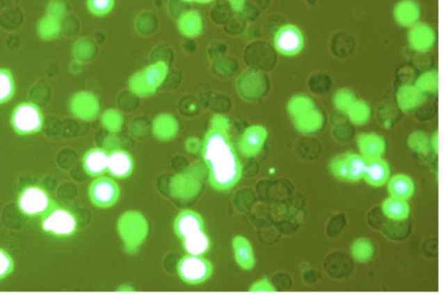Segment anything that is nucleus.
I'll return each mask as SVG.
<instances>
[{
    "mask_svg": "<svg viewBox=\"0 0 443 297\" xmlns=\"http://www.w3.org/2000/svg\"><path fill=\"white\" fill-rule=\"evenodd\" d=\"M179 29L183 34L188 37L198 36L203 30V22H202L200 14L191 12L183 15L179 20Z\"/></svg>",
    "mask_w": 443,
    "mask_h": 297,
    "instance_id": "obj_27",
    "label": "nucleus"
},
{
    "mask_svg": "<svg viewBox=\"0 0 443 297\" xmlns=\"http://www.w3.org/2000/svg\"><path fill=\"white\" fill-rule=\"evenodd\" d=\"M229 128V118L214 115L201 146L209 181L215 189L220 191L232 189L243 175V166L230 139Z\"/></svg>",
    "mask_w": 443,
    "mask_h": 297,
    "instance_id": "obj_1",
    "label": "nucleus"
},
{
    "mask_svg": "<svg viewBox=\"0 0 443 297\" xmlns=\"http://www.w3.org/2000/svg\"><path fill=\"white\" fill-rule=\"evenodd\" d=\"M201 146L202 144H200V141H198V139H193V137L188 139L186 143L187 150L191 152V153H195V152H197L198 151V148H200V147Z\"/></svg>",
    "mask_w": 443,
    "mask_h": 297,
    "instance_id": "obj_37",
    "label": "nucleus"
},
{
    "mask_svg": "<svg viewBox=\"0 0 443 297\" xmlns=\"http://www.w3.org/2000/svg\"><path fill=\"white\" fill-rule=\"evenodd\" d=\"M175 230L179 239L204 231V223L200 214L193 210H184L178 215L175 222Z\"/></svg>",
    "mask_w": 443,
    "mask_h": 297,
    "instance_id": "obj_12",
    "label": "nucleus"
},
{
    "mask_svg": "<svg viewBox=\"0 0 443 297\" xmlns=\"http://www.w3.org/2000/svg\"><path fill=\"white\" fill-rule=\"evenodd\" d=\"M410 41L414 49L425 51L434 44L435 33L426 24H417L411 30Z\"/></svg>",
    "mask_w": 443,
    "mask_h": 297,
    "instance_id": "obj_20",
    "label": "nucleus"
},
{
    "mask_svg": "<svg viewBox=\"0 0 443 297\" xmlns=\"http://www.w3.org/2000/svg\"><path fill=\"white\" fill-rule=\"evenodd\" d=\"M382 210L386 217L394 221H405L410 213L408 201L394 196L389 197L384 201Z\"/></svg>",
    "mask_w": 443,
    "mask_h": 297,
    "instance_id": "obj_19",
    "label": "nucleus"
},
{
    "mask_svg": "<svg viewBox=\"0 0 443 297\" xmlns=\"http://www.w3.org/2000/svg\"><path fill=\"white\" fill-rule=\"evenodd\" d=\"M355 101V96L348 90L339 91L335 95V103L340 111L346 112Z\"/></svg>",
    "mask_w": 443,
    "mask_h": 297,
    "instance_id": "obj_34",
    "label": "nucleus"
},
{
    "mask_svg": "<svg viewBox=\"0 0 443 297\" xmlns=\"http://www.w3.org/2000/svg\"><path fill=\"white\" fill-rule=\"evenodd\" d=\"M134 161L129 151L115 148L109 151L108 172L113 178L124 179L129 178L134 171Z\"/></svg>",
    "mask_w": 443,
    "mask_h": 297,
    "instance_id": "obj_11",
    "label": "nucleus"
},
{
    "mask_svg": "<svg viewBox=\"0 0 443 297\" xmlns=\"http://www.w3.org/2000/svg\"><path fill=\"white\" fill-rule=\"evenodd\" d=\"M56 204L47 190L38 185L24 187L17 198V206L28 217H42Z\"/></svg>",
    "mask_w": 443,
    "mask_h": 297,
    "instance_id": "obj_4",
    "label": "nucleus"
},
{
    "mask_svg": "<svg viewBox=\"0 0 443 297\" xmlns=\"http://www.w3.org/2000/svg\"><path fill=\"white\" fill-rule=\"evenodd\" d=\"M391 176V169L387 162L382 158L368 160L364 179L372 187H381L387 183Z\"/></svg>",
    "mask_w": 443,
    "mask_h": 297,
    "instance_id": "obj_15",
    "label": "nucleus"
},
{
    "mask_svg": "<svg viewBox=\"0 0 443 297\" xmlns=\"http://www.w3.org/2000/svg\"><path fill=\"white\" fill-rule=\"evenodd\" d=\"M388 191L391 196L409 200L414 193V183L412 178L405 174H398L388 181Z\"/></svg>",
    "mask_w": 443,
    "mask_h": 297,
    "instance_id": "obj_17",
    "label": "nucleus"
},
{
    "mask_svg": "<svg viewBox=\"0 0 443 297\" xmlns=\"http://www.w3.org/2000/svg\"><path fill=\"white\" fill-rule=\"evenodd\" d=\"M395 15L396 20L402 26H412L419 19V7L412 1H403L396 6Z\"/></svg>",
    "mask_w": 443,
    "mask_h": 297,
    "instance_id": "obj_24",
    "label": "nucleus"
},
{
    "mask_svg": "<svg viewBox=\"0 0 443 297\" xmlns=\"http://www.w3.org/2000/svg\"><path fill=\"white\" fill-rule=\"evenodd\" d=\"M323 116L315 109L295 118L297 130L303 134H313L323 126Z\"/></svg>",
    "mask_w": 443,
    "mask_h": 297,
    "instance_id": "obj_22",
    "label": "nucleus"
},
{
    "mask_svg": "<svg viewBox=\"0 0 443 297\" xmlns=\"http://www.w3.org/2000/svg\"><path fill=\"white\" fill-rule=\"evenodd\" d=\"M14 269V261L6 251L0 248V280L8 277Z\"/></svg>",
    "mask_w": 443,
    "mask_h": 297,
    "instance_id": "obj_35",
    "label": "nucleus"
},
{
    "mask_svg": "<svg viewBox=\"0 0 443 297\" xmlns=\"http://www.w3.org/2000/svg\"><path fill=\"white\" fill-rule=\"evenodd\" d=\"M351 253L354 260L360 263H367L375 254L374 244L366 238L357 239L351 247Z\"/></svg>",
    "mask_w": 443,
    "mask_h": 297,
    "instance_id": "obj_26",
    "label": "nucleus"
},
{
    "mask_svg": "<svg viewBox=\"0 0 443 297\" xmlns=\"http://www.w3.org/2000/svg\"><path fill=\"white\" fill-rule=\"evenodd\" d=\"M88 8L95 16L107 15L115 6V0H88Z\"/></svg>",
    "mask_w": 443,
    "mask_h": 297,
    "instance_id": "obj_32",
    "label": "nucleus"
},
{
    "mask_svg": "<svg viewBox=\"0 0 443 297\" xmlns=\"http://www.w3.org/2000/svg\"><path fill=\"white\" fill-rule=\"evenodd\" d=\"M178 274L188 285H195L204 282L211 278L214 268L211 262L203 256L186 254L178 264Z\"/></svg>",
    "mask_w": 443,
    "mask_h": 297,
    "instance_id": "obj_7",
    "label": "nucleus"
},
{
    "mask_svg": "<svg viewBox=\"0 0 443 297\" xmlns=\"http://www.w3.org/2000/svg\"><path fill=\"white\" fill-rule=\"evenodd\" d=\"M398 101L400 108L403 112H409L424 103V96L417 87H403L398 92Z\"/></svg>",
    "mask_w": 443,
    "mask_h": 297,
    "instance_id": "obj_23",
    "label": "nucleus"
},
{
    "mask_svg": "<svg viewBox=\"0 0 443 297\" xmlns=\"http://www.w3.org/2000/svg\"><path fill=\"white\" fill-rule=\"evenodd\" d=\"M408 144L414 151L421 155H427L430 148L426 134L421 132L411 134Z\"/></svg>",
    "mask_w": 443,
    "mask_h": 297,
    "instance_id": "obj_31",
    "label": "nucleus"
},
{
    "mask_svg": "<svg viewBox=\"0 0 443 297\" xmlns=\"http://www.w3.org/2000/svg\"><path fill=\"white\" fill-rule=\"evenodd\" d=\"M41 226L45 232L59 238H67L76 232L78 221L69 208L55 204L42 217Z\"/></svg>",
    "mask_w": 443,
    "mask_h": 297,
    "instance_id": "obj_3",
    "label": "nucleus"
},
{
    "mask_svg": "<svg viewBox=\"0 0 443 297\" xmlns=\"http://www.w3.org/2000/svg\"><path fill=\"white\" fill-rule=\"evenodd\" d=\"M251 292H276V289L272 282L267 278L261 279L251 286Z\"/></svg>",
    "mask_w": 443,
    "mask_h": 297,
    "instance_id": "obj_36",
    "label": "nucleus"
},
{
    "mask_svg": "<svg viewBox=\"0 0 443 297\" xmlns=\"http://www.w3.org/2000/svg\"><path fill=\"white\" fill-rule=\"evenodd\" d=\"M346 113L353 124L357 126H362L370 119L371 109L366 102L356 101Z\"/></svg>",
    "mask_w": 443,
    "mask_h": 297,
    "instance_id": "obj_29",
    "label": "nucleus"
},
{
    "mask_svg": "<svg viewBox=\"0 0 443 297\" xmlns=\"http://www.w3.org/2000/svg\"><path fill=\"white\" fill-rule=\"evenodd\" d=\"M120 237L126 248L134 251L145 241L148 235V223L143 214L136 211L127 212L118 223Z\"/></svg>",
    "mask_w": 443,
    "mask_h": 297,
    "instance_id": "obj_5",
    "label": "nucleus"
},
{
    "mask_svg": "<svg viewBox=\"0 0 443 297\" xmlns=\"http://www.w3.org/2000/svg\"><path fill=\"white\" fill-rule=\"evenodd\" d=\"M357 146L361 155L367 160L380 158L386 151V142L384 137L374 133H363L357 136Z\"/></svg>",
    "mask_w": 443,
    "mask_h": 297,
    "instance_id": "obj_14",
    "label": "nucleus"
},
{
    "mask_svg": "<svg viewBox=\"0 0 443 297\" xmlns=\"http://www.w3.org/2000/svg\"><path fill=\"white\" fill-rule=\"evenodd\" d=\"M168 74V66L164 62L152 63L146 69L134 74L129 80L130 90L140 97H147L164 83Z\"/></svg>",
    "mask_w": 443,
    "mask_h": 297,
    "instance_id": "obj_2",
    "label": "nucleus"
},
{
    "mask_svg": "<svg viewBox=\"0 0 443 297\" xmlns=\"http://www.w3.org/2000/svg\"><path fill=\"white\" fill-rule=\"evenodd\" d=\"M15 94V81L10 69H0V104L6 103Z\"/></svg>",
    "mask_w": 443,
    "mask_h": 297,
    "instance_id": "obj_28",
    "label": "nucleus"
},
{
    "mask_svg": "<svg viewBox=\"0 0 443 297\" xmlns=\"http://www.w3.org/2000/svg\"><path fill=\"white\" fill-rule=\"evenodd\" d=\"M435 153L438 154L439 152V135L438 132L435 133L433 137V142H432Z\"/></svg>",
    "mask_w": 443,
    "mask_h": 297,
    "instance_id": "obj_38",
    "label": "nucleus"
},
{
    "mask_svg": "<svg viewBox=\"0 0 443 297\" xmlns=\"http://www.w3.org/2000/svg\"><path fill=\"white\" fill-rule=\"evenodd\" d=\"M120 187L115 180L99 176L90 186L88 194L92 203L102 208L111 207L118 201Z\"/></svg>",
    "mask_w": 443,
    "mask_h": 297,
    "instance_id": "obj_8",
    "label": "nucleus"
},
{
    "mask_svg": "<svg viewBox=\"0 0 443 297\" xmlns=\"http://www.w3.org/2000/svg\"><path fill=\"white\" fill-rule=\"evenodd\" d=\"M183 1L187 3H209L214 1V0H183Z\"/></svg>",
    "mask_w": 443,
    "mask_h": 297,
    "instance_id": "obj_39",
    "label": "nucleus"
},
{
    "mask_svg": "<svg viewBox=\"0 0 443 297\" xmlns=\"http://www.w3.org/2000/svg\"><path fill=\"white\" fill-rule=\"evenodd\" d=\"M275 46L282 55L296 56L304 47L303 34L299 28L291 24L283 26L275 35Z\"/></svg>",
    "mask_w": 443,
    "mask_h": 297,
    "instance_id": "obj_9",
    "label": "nucleus"
},
{
    "mask_svg": "<svg viewBox=\"0 0 443 297\" xmlns=\"http://www.w3.org/2000/svg\"><path fill=\"white\" fill-rule=\"evenodd\" d=\"M314 109V102L309 98L298 96L289 102V111L293 118L304 114Z\"/></svg>",
    "mask_w": 443,
    "mask_h": 297,
    "instance_id": "obj_30",
    "label": "nucleus"
},
{
    "mask_svg": "<svg viewBox=\"0 0 443 297\" xmlns=\"http://www.w3.org/2000/svg\"><path fill=\"white\" fill-rule=\"evenodd\" d=\"M267 137L268 130L264 126H250L240 137L239 148L241 153L248 158L257 155L264 148Z\"/></svg>",
    "mask_w": 443,
    "mask_h": 297,
    "instance_id": "obj_10",
    "label": "nucleus"
},
{
    "mask_svg": "<svg viewBox=\"0 0 443 297\" xmlns=\"http://www.w3.org/2000/svg\"><path fill=\"white\" fill-rule=\"evenodd\" d=\"M109 151L104 148H93L85 153L83 159L84 171L88 175L99 178L108 172Z\"/></svg>",
    "mask_w": 443,
    "mask_h": 297,
    "instance_id": "obj_13",
    "label": "nucleus"
},
{
    "mask_svg": "<svg viewBox=\"0 0 443 297\" xmlns=\"http://www.w3.org/2000/svg\"><path fill=\"white\" fill-rule=\"evenodd\" d=\"M10 124L19 135L37 133L44 126V115L36 104L24 102L17 105L10 117Z\"/></svg>",
    "mask_w": 443,
    "mask_h": 297,
    "instance_id": "obj_6",
    "label": "nucleus"
},
{
    "mask_svg": "<svg viewBox=\"0 0 443 297\" xmlns=\"http://www.w3.org/2000/svg\"><path fill=\"white\" fill-rule=\"evenodd\" d=\"M118 291H134V289L129 287V286L125 285L122 286V287H120Z\"/></svg>",
    "mask_w": 443,
    "mask_h": 297,
    "instance_id": "obj_40",
    "label": "nucleus"
},
{
    "mask_svg": "<svg viewBox=\"0 0 443 297\" xmlns=\"http://www.w3.org/2000/svg\"><path fill=\"white\" fill-rule=\"evenodd\" d=\"M182 241L183 248L190 255L204 256L211 248V239L204 230L186 237Z\"/></svg>",
    "mask_w": 443,
    "mask_h": 297,
    "instance_id": "obj_18",
    "label": "nucleus"
},
{
    "mask_svg": "<svg viewBox=\"0 0 443 297\" xmlns=\"http://www.w3.org/2000/svg\"><path fill=\"white\" fill-rule=\"evenodd\" d=\"M331 169L332 174L337 178L342 180V181H348V167H347L346 154L339 155L333 159Z\"/></svg>",
    "mask_w": 443,
    "mask_h": 297,
    "instance_id": "obj_33",
    "label": "nucleus"
},
{
    "mask_svg": "<svg viewBox=\"0 0 443 297\" xmlns=\"http://www.w3.org/2000/svg\"><path fill=\"white\" fill-rule=\"evenodd\" d=\"M178 122L172 116L162 114L155 119L154 133L159 139L171 140L178 134Z\"/></svg>",
    "mask_w": 443,
    "mask_h": 297,
    "instance_id": "obj_21",
    "label": "nucleus"
},
{
    "mask_svg": "<svg viewBox=\"0 0 443 297\" xmlns=\"http://www.w3.org/2000/svg\"><path fill=\"white\" fill-rule=\"evenodd\" d=\"M346 158L348 167V182L357 183L364 178L367 167V162L362 155L346 153Z\"/></svg>",
    "mask_w": 443,
    "mask_h": 297,
    "instance_id": "obj_25",
    "label": "nucleus"
},
{
    "mask_svg": "<svg viewBox=\"0 0 443 297\" xmlns=\"http://www.w3.org/2000/svg\"><path fill=\"white\" fill-rule=\"evenodd\" d=\"M234 256L237 264L244 271H251L256 265L252 246L245 237L237 235L232 240Z\"/></svg>",
    "mask_w": 443,
    "mask_h": 297,
    "instance_id": "obj_16",
    "label": "nucleus"
}]
</instances>
